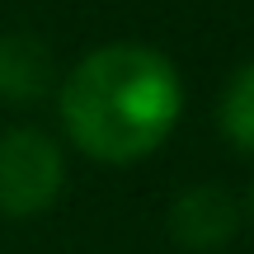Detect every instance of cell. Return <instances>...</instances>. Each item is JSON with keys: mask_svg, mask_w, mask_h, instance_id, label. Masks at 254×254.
<instances>
[{"mask_svg": "<svg viewBox=\"0 0 254 254\" xmlns=\"http://www.w3.org/2000/svg\"><path fill=\"white\" fill-rule=\"evenodd\" d=\"M62 127L99 165H136L160 151L184 113V80L165 52L109 43L75 62L57 90Z\"/></svg>", "mask_w": 254, "mask_h": 254, "instance_id": "cell-1", "label": "cell"}, {"mask_svg": "<svg viewBox=\"0 0 254 254\" xmlns=\"http://www.w3.org/2000/svg\"><path fill=\"white\" fill-rule=\"evenodd\" d=\"M66 160L62 146L38 127L0 132V212L5 217H38L62 198Z\"/></svg>", "mask_w": 254, "mask_h": 254, "instance_id": "cell-2", "label": "cell"}, {"mask_svg": "<svg viewBox=\"0 0 254 254\" xmlns=\"http://www.w3.org/2000/svg\"><path fill=\"white\" fill-rule=\"evenodd\" d=\"M165 231L179 250H221L240 231V207L221 184H193L170 202Z\"/></svg>", "mask_w": 254, "mask_h": 254, "instance_id": "cell-3", "label": "cell"}, {"mask_svg": "<svg viewBox=\"0 0 254 254\" xmlns=\"http://www.w3.org/2000/svg\"><path fill=\"white\" fill-rule=\"evenodd\" d=\"M57 85V62L38 33H0V99L38 104Z\"/></svg>", "mask_w": 254, "mask_h": 254, "instance_id": "cell-4", "label": "cell"}, {"mask_svg": "<svg viewBox=\"0 0 254 254\" xmlns=\"http://www.w3.org/2000/svg\"><path fill=\"white\" fill-rule=\"evenodd\" d=\"M217 127L236 151L254 155V62H245L226 80V90L217 99Z\"/></svg>", "mask_w": 254, "mask_h": 254, "instance_id": "cell-5", "label": "cell"}, {"mask_svg": "<svg viewBox=\"0 0 254 254\" xmlns=\"http://www.w3.org/2000/svg\"><path fill=\"white\" fill-rule=\"evenodd\" d=\"M245 207H250V221H254V184H250V202H245Z\"/></svg>", "mask_w": 254, "mask_h": 254, "instance_id": "cell-6", "label": "cell"}]
</instances>
